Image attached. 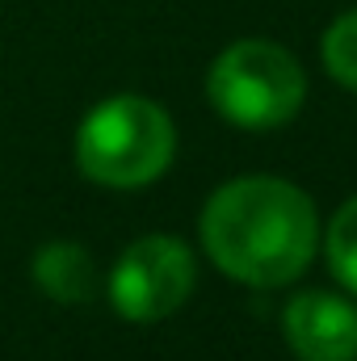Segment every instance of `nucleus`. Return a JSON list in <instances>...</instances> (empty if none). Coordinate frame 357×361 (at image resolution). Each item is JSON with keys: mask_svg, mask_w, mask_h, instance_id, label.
I'll list each match as a JSON object with an SVG mask.
<instances>
[{"mask_svg": "<svg viewBox=\"0 0 357 361\" xmlns=\"http://www.w3.org/2000/svg\"><path fill=\"white\" fill-rule=\"evenodd\" d=\"M286 341L298 361H357V311L324 290L286 307Z\"/></svg>", "mask_w": 357, "mask_h": 361, "instance_id": "obj_5", "label": "nucleus"}, {"mask_svg": "<svg viewBox=\"0 0 357 361\" xmlns=\"http://www.w3.org/2000/svg\"><path fill=\"white\" fill-rule=\"evenodd\" d=\"M202 244L236 281L286 286L311 265L315 206L282 177L227 180L202 210Z\"/></svg>", "mask_w": 357, "mask_h": 361, "instance_id": "obj_1", "label": "nucleus"}, {"mask_svg": "<svg viewBox=\"0 0 357 361\" xmlns=\"http://www.w3.org/2000/svg\"><path fill=\"white\" fill-rule=\"evenodd\" d=\"M193 290V252L177 235L135 240L109 273V302L131 324H160Z\"/></svg>", "mask_w": 357, "mask_h": 361, "instance_id": "obj_4", "label": "nucleus"}, {"mask_svg": "<svg viewBox=\"0 0 357 361\" xmlns=\"http://www.w3.org/2000/svg\"><path fill=\"white\" fill-rule=\"evenodd\" d=\"M324 68L345 89L357 92V8L328 25V34H324Z\"/></svg>", "mask_w": 357, "mask_h": 361, "instance_id": "obj_7", "label": "nucleus"}, {"mask_svg": "<svg viewBox=\"0 0 357 361\" xmlns=\"http://www.w3.org/2000/svg\"><path fill=\"white\" fill-rule=\"evenodd\" d=\"M206 97L231 126L273 130L298 114L307 97V76L286 47L269 38H244L214 59L206 76Z\"/></svg>", "mask_w": 357, "mask_h": 361, "instance_id": "obj_3", "label": "nucleus"}, {"mask_svg": "<svg viewBox=\"0 0 357 361\" xmlns=\"http://www.w3.org/2000/svg\"><path fill=\"white\" fill-rule=\"evenodd\" d=\"M173 118L147 97H109L76 130L80 173L109 189H143L173 164Z\"/></svg>", "mask_w": 357, "mask_h": 361, "instance_id": "obj_2", "label": "nucleus"}, {"mask_svg": "<svg viewBox=\"0 0 357 361\" xmlns=\"http://www.w3.org/2000/svg\"><path fill=\"white\" fill-rule=\"evenodd\" d=\"M34 281L55 302H85V298L97 294V265H92V257L80 244L55 240V244L38 248V257H34Z\"/></svg>", "mask_w": 357, "mask_h": 361, "instance_id": "obj_6", "label": "nucleus"}, {"mask_svg": "<svg viewBox=\"0 0 357 361\" xmlns=\"http://www.w3.org/2000/svg\"><path fill=\"white\" fill-rule=\"evenodd\" d=\"M328 265L357 294V197L337 210L328 227Z\"/></svg>", "mask_w": 357, "mask_h": 361, "instance_id": "obj_8", "label": "nucleus"}]
</instances>
